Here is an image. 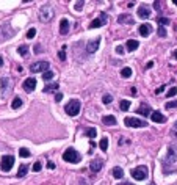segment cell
Returning <instances> with one entry per match:
<instances>
[{"label": "cell", "mask_w": 177, "mask_h": 185, "mask_svg": "<svg viewBox=\"0 0 177 185\" xmlns=\"http://www.w3.org/2000/svg\"><path fill=\"white\" fill-rule=\"evenodd\" d=\"M27 173H28V166H27V165H21L19 171H17V177H24Z\"/></svg>", "instance_id": "cb8c5ba5"}, {"label": "cell", "mask_w": 177, "mask_h": 185, "mask_svg": "<svg viewBox=\"0 0 177 185\" xmlns=\"http://www.w3.org/2000/svg\"><path fill=\"white\" fill-rule=\"evenodd\" d=\"M47 168H49V170H55V163L49 162V163H47Z\"/></svg>", "instance_id": "7dc6e473"}, {"label": "cell", "mask_w": 177, "mask_h": 185, "mask_svg": "<svg viewBox=\"0 0 177 185\" xmlns=\"http://www.w3.org/2000/svg\"><path fill=\"white\" fill-rule=\"evenodd\" d=\"M99 147H100V149L102 151H107V147H108V138H102V140H100V143H99Z\"/></svg>", "instance_id": "83f0119b"}, {"label": "cell", "mask_w": 177, "mask_h": 185, "mask_svg": "<svg viewBox=\"0 0 177 185\" xmlns=\"http://www.w3.org/2000/svg\"><path fill=\"white\" fill-rule=\"evenodd\" d=\"M175 171H177V146H169L166 157L163 159V173L172 174Z\"/></svg>", "instance_id": "6da1fadb"}, {"label": "cell", "mask_w": 177, "mask_h": 185, "mask_svg": "<svg viewBox=\"0 0 177 185\" xmlns=\"http://www.w3.org/2000/svg\"><path fill=\"white\" fill-rule=\"evenodd\" d=\"M41 52H42V49L39 47V45H38V44H36V45H35V53H36V55H38V53H41Z\"/></svg>", "instance_id": "bcb514c9"}, {"label": "cell", "mask_w": 177, "mask_h": 185, "mask_svg": "<svg viewBox=\"0 0 177 185\" xmlns=\"http://www.w3.org/2000/svg\"><path fill=\"white\" fill-rule=\"evenodd\" d=\"M121 77L130 79V77H132V69H130V68H124L122 71H121Z\"/></svg>", "instance_id": "d4e9b609"}, {"label": "cell", "mask_w": 177, "mask_h": 185, "mask_svg": "<svg viewBox=\"0 0 177 185\" xmlns=\"http://www.w3.org/2000/svg\"><path fill=\"white\" fill-rule=\"evenodd\" d=\"M119 185H133V183H127V182H125V183H119Z\"/></svg>", "instance_id": "681fc988"}, {"label": "cell", "mask_w": 177, "mask_h": 185, "mask_svg": "<svg viewBox=\"0 0 177 185\" xmlns=\"http://www.w3.org/2000/svg\"><path fill=\"white\" fill-rule=\"evenodd\" d=\"M0 82H2V94H6V92H8V89H10V79L3 77Z\"/></svg>", "instance_id": "44dd1931"}, {"label": "cell", "mask_w": 177, "mask_h": 185, "mask_svg": "<svg viewBox=\"0 0 177 185\" xmlns=\"http://www.w3.org/2000/svg\"><path fill=\"white\" fill-rule=\"evenodd\" d=\"M63 160L69 162V163H78L80 162V154L75 152L74 149H66L63 154Z\"/></svg>", "instance_id": "5b68a950"}, {"label": "cell", "mask_w": 177, "mask_h": 185, "mask_svg": "<svg viewBox=\"0 0 177 185\" xmlns=\"http://www.w3.org/2000/svg\"><path fill=\"white\" fill-rule=\"evenodd\" d=\"M119 108L122 110V112H127V110L130 108V100H121V104H119Z\"/></svg>", "instance_id": "484cf974"}, {"label": "cell", "mask_w": 177, "mask_h": 185, "mask_svg": "<svg viewBox=\"0 0 177 185\" xmlns=\"http://www.w3.org/2000/svg\"><path fill=\"white\" fill-rule=\"evenodd\" d=\"M41 168H42L41 162H36V163L33 165V171H36V173H38V171H41Z\"/></svg>", "instance_id": "7bdbcfd3"}, {"label": "cell", "mask_w": 177, "mask_h": 185, "mask_svg": "<svg viewBox=\"0 0 177 185\" xmlns=\"http://www.w3.org/2000/svg\"><path fill=\"white\" fill-rule=\"evenodd\" d=\"M99 45H100V38H96V39H92V41H88V44H86V52L94 53V52L99 49Z\"/></svg>", "instance_id": "7c38bea8"}, {"label": "cell", "mask_w": 177, "mask_h": 185, "mask_svg": "<svg viewBox=\"0 0 177 185\" xmlns=\"http://www.w3.org/2000/svg\"><path fill=\"white\" fill-rule=\"evenodd\" d=\"M116 53H119V55L124 53V47H122V45H118V47H116Z\"/></svg>", "instance_id": "ee69618b"}, {"label": "cell", "mask_w": 177, "mask_h": 185, "mask_svg": "<svg viewBox=\"0 0 177 185\" xmlns=\"http://www.w3.org/2000/svg\"><path fill=\"white\" fill-rule=\"evenodd\" d=\"M22 88H24L27 92H32V91H35V88H36V80H35L33 77H30V79H25V82L22 83Z\"/></svg>", "instance_id": "8fae6325"}, {"label": "cell", "mask_w": 177, "mask_h": 185, "mask_svg": "<svg viewBox=\"0 0 177 185\" xmlns=\"http://www.w3.org/2000/svg\"><path fill=\"white\" fill-rule=\"evenodd\" d=\"M171 136L172 138H177V123L172 126V129H171Z\"/></svg>", "instance_id": "b9f144b4"}, {"label": "cell", "mask_w": 177, "mask_h": 185, "mask_svg": "<svg viewBox=\"0 0 177 185\" xmlns=\"http://www.w3.org/2000/svg\"><path fill=\"white\" fill-rule=\"evenodd\" d=\"M111 100H113V97H111L110 94H105L104 99H102V102H104L105 105H108V104H111Z\"/></svg>", "instance_id": "e575fe53"}, {"label": "cell", "mask_w": 177, "mask_h": 185, "mask_svg": "<svg viewBox=\"0 0 177 185\" xmlns=\"http://www.w3.org/2000/svg\"><path fill=\"white\" fill-rule=\"evenodd\" d=\"M138 113H139V115H143V116H149V115H151V108L143 104L141 107L138 108Z\"/></svg>", "instance_id": "603a6c76"}, {"label": "cell", "mask_w": 177, "mask_h": 185, "mask_svg": "<svg viewBox=\"0 0 177 185\" xmlns=\"http://www.w3.org/2000/svg\"><path fill=\"white\" fill-rule=\"evenodd\" d=\"M86 135L91 138V140H92V138H96V135H97V132H96V129L94 127H91V129H88V130H86Z\"/></svg>", "instance_id": "1f68e13d"}, {"label": "cell", "mask_w": 177, "mask_h": 185, "mask_svg": "<svg viewBox=\"0 0 177 185\" xmlns=\"http://www.w3.org/2000/svg\"><path fill=\"white\" fill-rule=\"evenodd\" d=\"M17 52H19L21 57H27V55H28V47H27V45H21V47L17 49Z\"/></svg>", "instance_id": "f1b7e54d"}, {"label": "cell", "mask_w": 177, "mask_h": 185, "mask_svg": "<svg viewBox=\"0 0 177 185\" xmlns=\"http://www.w3.org/2000/svg\"><path fill=\"white\" fill-rule=\"evenodd\" d=\"M83 6H85V2H83V0H78V2L75 3V11H82Z\"/></svg>", "instance_id": "74e56055"}, {"label": "cell", "mask_w": 177, "mask_h": 185, "mask_svg": "<svg viewBox=\"0 0 177 185\" xmlns=\"http://www.w3.org/2000/svg\"><path fill=\"white\" fill-rule=\"evenodd\" d=\"M102 166H104V162L99 160V159H96V160H92V162H91L89 168H91V171L97 173V171H100V170H102Z\"/></svg>", "instance_id": "5bb4252c"}, {"label": "cell", "mask_w": 177, "mask_h": 185, "mask_svg": "<svg viewBox=\"0 0 177 185\" xmlns=\"http://www.w3.org/2000/svg\"><path fill=\"white\" fill-rule=\"evenodd\" d=\"M80 107H82L80 100L78 99H72L71 102H68V105L64 107V110H66V113L69 116H77L80 113Z\"/></svg>", "instance_id": "3957f363"}, {"label": "cell", "mask_w": 177, "mask_h": 185, "mask_svg": "<svg viewBox=\"0 0 177 185\" xmlns=\"http://www.w3.org/2000/svg\"><path fill=\"white\" fill-rule=\"evenodd\" d=\"M58 57H60V60H61V61H64V60H66V47H64V45H63V50H60Z\"/></svg>", "instance_id": "d590c367"}, {"label": "cell", "mask_w": 177, "mask_h": 185, "mask_svg": "<svg viewBox=\"0 0 177 185\" xmlns=\"http://www.w3.org/2000/svg\"><path fill=\"white\" fill-rule=\"evenodd\" d=\"M2 64H3V58H2V57H0V66H2Z\"/></svg>", "instance_id": "c3c4849f"}, {"label": "cell", "mask_w": 177, "mask_h": 185, "mask_svg": "<svg viewBox=\"0 0 177 185\" xmlns=\"http://www.w3.org/2000/svg\"><path fill=\"white\" fill-rule=\"evenodd\" d=\"M35 35H36V30L35 29H30L28 32H27V38L32 39V38H35Z\"/></svg>", "instance_id": "ab89813d"}, {"label": "cell", "mask_w": 177, "mask_h": 185, "mask_svg": "<svg viewBox=\"0 0 177 185\" xmlns=\"http://www.w3.org/2000/svg\"><path fill=\"white\" fill-rule=\"evenodd\" d=\"M157 22L160 24V27H163V25H166V24H169V19H166V17H158Z\"/></svg>", "instance_id": "836d02e7"}, {"label": "cell", "mask_w": 177, "mask_h": 185, "mask_svg": "<svg viewBox=\"0 0 177 185\" xmlns=\"http://www.w3.org/2000/svg\"><path fill=\"white\" fill-rule=\"evenodd\" d=\"M13 165H14V157L13 155H3L2 160H0V170L8 173L13 168Z\"/></svg>", "instance_id": "8992f818"}, {"label": "cell", "mask_w": 177, "mask_h": 185, "mask_svg": "<svg viewBox=\"0 0 177 185\" xmlns=\"http://www.w3.org/2000/svg\"><path fill=\"white\" fill-rule=\"evenodd\" d=\"M139 35L141 36H149L151 35V25H147V24L139 25Z\"/></svg>", "instance_id": "ffe728a7"}, {"label": "cell", "mask_w": 177, "mask_h": 185, "mask_svg": "<svg viewBox=\"0 0 177 185\" xmlns=\"http://www.w3.org/2000/svg\"><path fill=\"white\" fill-rule=\"evenodd\" d=\"M58 89V83H50L44 88V92H49V91H57Z\"/></svg>", "instance_id": "f546056e"}, {"label": "cell", "mask_w": 177, "mask_h": 185, "mask_svg": "<svg viewBox=\"0 0 177 185\" xmlns=\"http://www.w3.org/2000/svg\"><path fill=\"white\" fill-rule=\"evenodd\" d=\"M21 105H22V99H21V97H14L13 102H11V107L16 110V108H19Z\"/></svg>", "instance_id": "4316f807"}, {"label": "cell", "mask_w": 177, "mask_h": 185, "mask_svg": "<svg viewBox=\"0 0 177 185\" xmlns=\"http://www.w3.org/2000/svg\"><path fill=\"white\" fill-rule=\"evenodd\" d=\"M174 57H175V60H177V50L174 52Z\"/></svg>", "instance_id": "f907efd6"}, {"label": "cell", "mask_w": 177, "mask_h": 185, "mask_svg": "<svg viewBox=\"0 0 177 185\" xmlns=\"http://www.w3.org/2000/svg\"><path fill=\"white\" fill-rule=\"evenodd\" d=\"M124 124L129 126V127H146L147 123L146 121H141V119H138V118H124Z\"/></svg>", "instance_id": "ba28073f"}, {"label": "cell", "mask_w": 177, "mask_h": 185, "mask_svg": "<svg viewBox=\"0 0 177 185\" xmlns=\"http://www.w3.org/2000/svg\"><path fill=\"white\" fill-rule=\"evenodd\" d=\"M166 30H165V27H160V29H158V36H160V38H166Z\"/></svg>", "instance_id": "f35d334b"}, {"label": "cell", "mask_w": 177, "mask_h": 185, "mask_svg": "<svg viewBox=\"0 0 177 185\" xmlns=\"http://www.w3.org/2000/svg\"><path fill=\"white\" fill-rule=\"evenodd\" d=\"M68 32H69V21L68 19H63L60 22V33L61 35H66Z\"/></svg>", "instance_id": "d6986e66"}, {"label": "cell", "mask_w": 177, "mask_h": 185, "mask_svg": "<svg viewBox=\"0 0 177 185\" xmlns=\"http://www.w3.org/2000/svg\"><path fill=\"white\" fill-rule=\"evenodd\" d=\"M49 61H38V63H33L32 66H30V71L32 72H45V71H49Z\"/></svg>", "instance_id": "9c48e42d"}, {"label": "cell", "mask_w": 177, "mask_h": 185, "mask_svg": "<svg viewBox=\"0 0 177 185\" xmlns=\"http://www.w3.org/2000/svg\"><path fill=\"white\" fill-rule=\"evenodd\" d=\"M61 99H63V94H61V92H57V96H55V100H57V102H61Z\"/></svg>", "instance_id": "f6af8a7d"}, {"label": "cell", "mask_w": 177, "mask_h": 185, "mask_svg": "<svg viewBox=\"0 0 177 185\" xmlns=\"http://www.w3.org/2000/svg\"><path fill=\"white\" fill-rule=\"evenodd\" d=\"M110 174L113 176L115 179H122V176H124V171H122V168H119V166H115V168L110 171Z\"/></svg>", "instance_id": "e0dca14e"}, {"label": "cell", "mask_w": 177, "mask_h": 185, "mask_svg": "<svg viewBox=\"0 0 177 185\" xmlns=\"http://www.w3.org/2000/svg\"><path fill=\"white\" fill-rule=\"evenodd\" d=\"M175 94H177V88H175V86H172L169 91L166 92V96H168V97H172V96H175Z\"/></svg>", "instance_id": "8d00e7d4"}, {"label": "cell", "mask_w": 177, "mask_h": 185, "mask_svg": "<svg viewBox=\"0 0 177 185\" xmlns=\"http://www.w3.org/2000/svg\"><path fill=\"white\" fill-rule=\"evenodd\" d=\"M38 17H39V21L42 24H47V22L52 21V17H53V10L49 5H44L39 10V13H38Z\"/></svg>", "instance_id": "7a4b0ae2"}, {"label": "cell", "mask_w": 177, "mask_h": 185, "mask_svg": "<svg viewBox=\"0 0 177 185\" xmlns=\"http://www.w3.org/2000/svg\"><path fill=\"white\" fill-rule=\"evenodd\" d=\"M105 24H107V14L105 13H100V16L96 17V19L89 24V29H99V27L105 25Z\"/></svg>", "instance_id": "30bf717a"}, {"label": "cell", "mask_w": 177, "mask_h": 185, "mask_svg": "<svg viewBox=\"0 0 177 185\" xmlns=\"http://www.w3.org/2000/svg\"><path fill=\"white\" fill-rule=\"evenodd\" d=\"M151 185H155V183H151Z\"/></svg>", "instance_id": "816d5d0a"}, {"label": "cell", "mask_w": 177, "mask_h": 185, "mask_svg": "<svg viewBox=\"0 0 177 185\" xmlns=\"http://www.w3.org/2000/svg\"><path fill=\"white\" fill-rule=\"evenodd\" d=\"M147 174H149L147 166H138V168L132 170V176H133V179H136V180H144V179H147Z\"/></svg>", "instance_id": "52a82bcc"}, {"label": "cell", "mask_w": 177, "mask_h": 185, "mask_svg": "<svg viewBox=\"0 0 177 185\" xmlns=\"http://www.w3.org/2000/svg\"><path fill=\"white\" fill-rule=\"evenodd\" d=\"M118 22L119 24H133V17L130 14H121L118 17Z\"/></svg>", "instance_id": "2e32d148"}, {"label": "cell", "mask_w": 177, "mask_h": 185, "mask_svg": "<svg viewBox=\"0 0 177 185\" xmlns=\"http://www.w3.org/2000/svg\"><path fill=\"white\" fill-rule=\"evenodd\" d=\"M14 30H13V27L10 24H3V25H0V41H6V39H10L11 36H14Z\"/></svg>", "instance_id": "277c9868"}, {"label": "cell", "mask_w": 177, "mask_h": 185, "mask_svg": "<svg viewBox=\"0 0 177 185\" xmlns=\"http://www.w3.org/2000/svg\"><path fill=\"white\" fill-rule=\"evenodd\" d=\"M138 16L141 17V19H149V17H151V10H149L147 6H139L138 8Z\"/></svg>", "instance_id": "4fadbf2b"}, {"label": "cell", "mask_w": 177, "mask_h": 185, "mask_svg": "<svg viewBox=\"0 0 177 185\" xmlns=\"http://www.w3.org/2000/svg\"><path fill=\"white\" fill-rule=\"evenodd\" d=\"M175 107H177V100H169L166 104V108H175Z\"/></svg>", "instance_id": "60d3db41"}, {"label": "cell", "mask_w": 177, "mask_h": 185, "mask_svg": "<svg viewBox=\"0 0 177 185\" xmlns=\"http://www.w3.org/2000/svg\"><path fill=\"white\" fill-rule=\"evenodd\" d=\"M138 41H135V39H129L127 41V49L130 50V52H133V50H136L138 49Z\"/></svg>", "instance_id": "7402d4cb"}, {"label": "cell", "mask_w": 177, "mask_h": 185, "mask_svg": "<svg viewBox=\"0 0 177 185\" xmlns=\"http://www.w3.org/2000/svg\"><path fill=\"white\" fill-rule=\"evenodd\" d=\"M151 119H152L154 123H166V118H165L160 112H152Z\"/></svg>", "instance_id": "9a60e30c"}, {"label": "cell", "mask_w": 177, "mask_h": 185, "mask_svg": "<svg viewBox=\"0 0 177 185\" xmlns=\"http://www.w3.org/2000/svg\"><path fill=\"white\" fill-rule=\"evenodd\" d=\"M53 76H55V74H53L52 71H45V72L42 74V79H44V80H50Z\"/></svg>", "instance_id": "d6a6232c"}, {"label": "cell", "mask_w": 177, "mask_h": 185, "mask_svg": "<svg viewBox=\"0 0 177 185\" xmlns=\"http://www.w3.org/2000/svg\"><path fill=\"white\" fill-rule=\"evenodd\" d=\"M19 155L22 157V159H27V157H30V151L27 149V147H22V149H19Z\"/></svg>", "instance_id": "4dcf8cb0"}, {"label": "cell", "mask_w": 177, "mask_h": 185, "mask_svg": "<svg viewBox=\"0 0 177 185\" xmlns=\"http://www.w3.org/2000/svg\"><path fill=\"white\" fill-rule=\"evenodd\" d=\"M102 123H104L105 126H115L116 124V118L113 115H107V116L102 118Z\"/></svg>", "instance_id": "ac0fdd59"}]
</instances>
